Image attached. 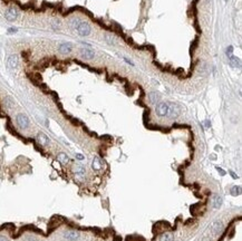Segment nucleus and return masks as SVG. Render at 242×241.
Segmentation results:
<instances>
[{
	"mask_svg": "<svg viewBox=\"0 0 242 241\" xmlns=\"http://www.w3.org/2000/svg\"><path fill=\"white\" fill-rule=\"evenodd\" d=\"M57 160H58L61 164H67L68 162H69V158H68V155L66 154V153H63V152L57 155Z\"/></svg>",
	"mask_w": 242,
	"mask_h": 241,
	"instance_id": "obj_16",
	"label": "nucleus"
},
{
	"mask_svg": "<svg viewBox=\"0 0 242 241\" xmlns=\"http://www.w3.org/2000/svg\"><path fill=\"white\" fill-rule=\"evenodd\" d=\"M85 167L83 166V165H75L74 166V172H75V174H76V176H83L84 174H85Z\"/></svg>",
	"mask_w": 242,
	"mask_h": 241,
	"instance_id": "obj_15",
	"label": "nucleus"
},
{
	"mask_svg": "<svg viewBox=\"0 0 242 241\" xmlns=\"http://www.w3.org/2000/svg\"><path fill=\"white\" fill-rule=\"evenodd\" d=\"M222 230H223V223L221 222V221H214V222L212 223L211 227H210V232H211L212 235H214V237H217V235H219L222 232Z\"/></svg>",
	"mask_w": 242,
	"mask_h": 241,
	"instance_id": "obj_4",
	"label": "nucleus"
},
{
	"mask_svg": "<svg viewBox=\"0 0 242 241\" xmlns=\"http://www.w3.org/2000/svg\"><path fill=\"white\" fill-rule=\"evenodd\" d=\"M16 31H17L16 28H9V29H8V33H16Z\"/></svg>",
	"mask_w": 242,
	"mask_h": 241,
	"instance_id": "obj_24",
	"label": "nucleus"
},
{
	"mask_svg": "<svg viewBox=\"0 0 242 241\" xmlns=\"http://www.w3.org/2000/svg\"><path fill=\"white\" fill-rule=\"evenodd\" d=\"M155 112H156V115L159 116V117H165V116H167V112H169V102L157 103Z\"/></svg>",
	"mask_w": 242,
	"mask_h": 241,
	"instance_id": "obj_2",
	"label": "nucleus"
},
{
	"mask_svg": "<svg viewBox=\"0 0 242 241\" xmlns=\"http://www.w3.org/2000/svg\"><path fill=\"white\" fill-rule=\"evenodd\" d=\"M37 142L39 143L40 145H43V146H46V145H48L49 143H50V140H49V137L48 136L46 135V134H44V133H38L37 134Z\"/></svg>",
	"mask_w": 242,
	"mask_h": 241,
	"instance_id": "obj_8",
	"label": "nucleus"
},
{
	"mask_svg": "<svg viewBox=\"0 0 242 241\" xmlns=\"http://www.w3.org/2000/svg\"><path fill=\"white\" fill-rule=\"evenodd\" d=\"M5 17H6V19L8 21H15L16 19H17V17H18V11H17L16 8L11 7L9 9H7V11L5 13Z\"/></svg>",
	"mask_w": 242,
	"mask_h": 241,
	"instance_id": "obj_6",
	"label": "nucleus"
},
{
	"mask_svg": "<svg viewBox=\"0 0 242 241\" xmlns=\"http://www.w3.org/2000/svg\"><path fill=\"white\" fill-rule=\"evenodd\" d=\"M76 30L79 36L85 37V36H88V35L90 34V26H89L88 22L79 21L78 22V25L76 26Z\"/></svg>",
	"mask_w": 242,
	"mask_h": 241,
	"instance_id": "obj_1",
	"label": "nucleus"
},
{
	"mask_svg": "<svg viewBox=\"0 0 242 241\" xmlns=\"http://www.w3.org/2000/svg\"><path fill=\"white\" fill-rule=\"evenodd\" d=\"M76 158L78 159V160H84V155H82V154H76Z\"/></svg>",
	"mask_w": 242,
	"mask_h": 241,
	"instance_id": "obj_23",
	"label": "nucleus"
},
{
	"mask_svg": "<svg viewBox=\"0 0 242 241\" xmlns=\"http://www.w3.org/2000/svg\"><path fill=\"white\" fill-rule=\"evenodd\" d=\"M181 113L180 106L174 103H169V112H167V117L169 118H176Z\"/></svg>",
	"mask_w": 242,
	"mask_h": 241,
	"instance_id": "obj_3",
	"label": "nucleus"
},
{
	"mask_svg": "<svg viewBox=\"0 0 242 241\" xmlns=\"http://www.w3.org/2000/svg\"><path fill=\"white\" fill-rule=\"evenodd\" d=\"M17 124H18V126L22 130H26L28 126H29V118L27 117V115L25 114H18L17 115Z\"/></svg>",
	"mask_w": 242,
	"mask_h": 241,
	"instance_id": "obj_5",
	"label": "nucleus"
},
{
	"mask_svg": "<svg viewBox=\"0 0 242 241\" xmlns=\"http://www.w3.org/2000/svg\"><path fill=\"white\" fill-rule=\"evenodd\" d=\"M71 49H73V45L69 43H64L59 45V52L63 54H68L71 53Z\"/></svg>",
	"mask_w": 242,
	"mask_h": 241,
	"instance_id": "obj_10",
	"label": "nucleus"
},
{
	"mask_svg": "<svg viewBox=\"0 0 242 241\" xmlns=\"http://www.w3.org/2000/svg\"><path fill=\"white\" fill-rule=\"evenodd\" d=\"M0 241H8V239L6 237H3V235H0Z\"/></svg>",
	"mask_w": 242,
	"mask_h": 241,
	"instance_id": "obj_25",
	"label": "nucleus"
},
{
	"mask_svg": "<svg viewBox=\"0 0 242 241\" xmlns=\"http://www.w3.org/2000/svg\"><path fill=\"white\" fill-rule=\"evenodd\" d=\"M222 202H223V200H222V198L221 197H219V195H214L213 197V205H214V208H220L221 205H222Z\"/></svg>",
	"mask_w": 242,
	"mask_h": 241,
	"instance_id": "obj_17",
	"label": "nucleus"
},
{
	"mask_svg": "<svg viewBox=\"0 0 242 241\" xmlns=\"http://www.w3.org/2000/svg\"><path fill=\"white\" fill-rule=\"evenodd\" d=\"M229 65L233 68H240V66H241V62H240V59L238 58V57L231 56V57H229Z\"/></svg>",
	"mask_w": 242,
	"mask_h": 241,
	"instance_id": "obj_11",
	"label": "nucleus"
},
{
	"mask_svg": "<svg viewBox=\"0 0 242 241\" xmlns=\"http://www.w3.org/2000/svg\"><path fill=\"white\" fill-rule=\"evenodd\" d=\"M92 167L93 170L95 171H99L102 170V167H103V163H102V161L99 158H94V160H93V163H92Z\"/></svg>",
	"mask_w": 242,
	"mask_h": 241,
	"instance_id": "obj_13",
	"label": "nucleus"
},
{
	"mask_svg": "<svg viewBox=\"0 0 242 241\" xmlns=\"http://www.w3.org/2000/svg\"><path fill=\"white\" fill-rule=\"evenodd\" d=\"M174 240V235L170 233V232H166V233H163L159 241H173Z\"/></svg>",
	"mask_w": 242,
	"mask_h": 241,
	"instance_id": "obj_18",
	"label": "nucleus"
},
{
	"mask_svg": "<svg viewBox=\"0 0 242 241\" xmlns=\"http://www.w3.org/2000/svg\"><path fill=\"white\" fill-rule=\"evenodd\" d=\"M203 241H210V240H209L208 238H204V239H203Z\"/></svg>",
	"mask_w": 242,
	"mask_h": 241,
	"instance_id": "obj_26",
	"label": "nucleus"
},
{
	"mask_svg": "<svg viewBox=\"0 0 242 241\" xmlns=\"http://www.w3.org/2000/svg\"><path fill=\"white\" fill-rule=\"evenodd\" d=\"M104 38L108 44H110V45H115V38H114L110 34H105Z\"/></svg>",
	"mask_w": 242,
	"mask_h": 241,
	"instance_id": "obj_19",
	"label": "nucleus"
},
{
	"mask_svg": "<svg viewBox=\"0 0 242 241\" xmlns=\"http://www.w3.org/2000/svg\"><path fill=\"white\" fill-rule=\"evenodd\" d=\"M82 57L85 59H93L95 57V53L92 49H83L82 50Z\"/></svg>",
	"mask_w": 242,
	"mask_h": 241,
	"instance_id": "obj_14",
	"label": "nucleus"
},
{
	"mask_svg": "<svg viewBox=\"0 0 242 241\" xmlns=\"http://www.w3.org/2000/svg\"><path fill=\"white\" fill-rule=\"evenodd\" d=\"M232 53H233V47L229 46L227 48V56L228 57H231V56H232Z\"/></svg>",
	"mask_w": 242,
	"mask_h": 241,
	"instance_id": "obj_22",
	"label": "nucleus"
},
{
	"mask_svg": "<svg viewBox=\"0 0 242 241\" xmlns=\"http://www.w3.org/2000/svg\"><path fill=\"white\" fill-rule=\"evenodd\" d=\"M231 194L232 195L240 194V186H233V188L231 189Z\"/></svg>",
	"mask_w": 242,
	"mask_h": 241,
	"instance_id": "obj_21",
	"label": "nucleus"
},
{
	"mask_svg": "<svg viewBox=\"0 0 242 241\" xmlns=\"http://www.w3.org/2000/svg\"><path fill=\"white\" fill-rule=\"evenodd\" d=\"M64 237H65V239H67V240H69V241H76L79 239V233L77 231L71 230V231L65 232Z\"/></svg>",
	"mask_w": 242,
	"mask_h": 241,
	"instance_id": "obj_9",
	"label": "nucleus"
},
{
	"mask_svg": "<svg viewBox=\"0 0 242 241\" xmlns=\"http://www.w3.org/2000/svg\"><path fill=\"white\" fill-rule=\"evenodd\" d=\"M5 105H6L8 108H12L13 107V105H15L13 99L10 98V97H6V99H5Z\"/></svg>",
	"mask_w": 242,
	"mask_h": 241,
	"instance_id": "obj_20",
	"label": "nucleus"
},
{
	"mask_svg": "<svg viewBox=\"0 0 242 241\" xmlns=\"http://www.w3.org/2000/svg\"><path fill=\"white\" fill-rule=\"evenodd\" d=\"M18 63H19L18 56L10 55L8 57V60H7V65H8V68H10V69H15L18 66Z\"/></svg>",
	"mask_w": 242,
	"mask_h": 241,
	"instance_id": "obj_7",
	"label": "nucleus"
},
{
	"mask_svg": "<svg viewBox=\"0 0 242 241\" xmlns=\"http://www.w3.org/2000/svg\"><path fill=\"white\" fill-rule=\"evenodd\" d=\"M148 98H150V102L153 103V104H157L161 101V95L156 92H151L148 94Z\"/></svg>",
	"mask_w": 242,
	"mask_h": 241,
	"instance_id": "obj_12",
	"label": "nucleus"
}]
</instances>
